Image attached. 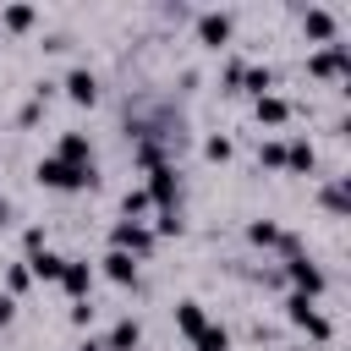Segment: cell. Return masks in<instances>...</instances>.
I'll return each mask as SVG.
<instances>
[{"instance_id": "22", "label": "cell", "mask_w": 351, "mask_h": 351, "mask_svg": "<svg viewBox=\"0 0 351 351\" xmlns=\"http://www.w3.org/2000/svg\"><path fill=\"white\" fill-rule=\"evenodd\" d=\"M148 208H154V203H148L143 186H126V192H121V219H143Z\"/></svg>"}, {"instance_id": "15", "label": "cell", "mask_w": 351, "mask_h": 351, "mask_svg": "<svg viewBox=\"0 0 351 351\" xmlns=\"http://www.w3.org/2000/svg\"><path fill=\"white\" fill-rule=\"evenodd\" d=\"M203 324H208L203 302H197V296H181V302H176V329H181L186 340H197V329H203Z\"/></svg>"}, {"instance_id": "5", "label": "cell", "mask_w": 351, "mask_h": 351, "mask_svg": "<svg viewBox=\"0 0 351 351\" xmlns=\"http://www.w3.org/2000/svg\"><path fill=\"white\" fill-rule=\"evenodd\" d=\"M285 318H291L302 335H313L318 346H324V340H335L329 318H324V313H318V302H313V296H302V291H291V296H285Z\"/></svg>"}, {"instance_id": "26", "label": "cell", "mask_w": 351, "mask_h": 351, "mask_svg": "<svg viewBox=\"0 0 351 351\" xmlns=\"http://www.w3.org/2000/svg\"><path fill=\"white\" fill-rule=\"evenodd\" d=\"M44 247H49V236H44V225H27V230H22V252L33 258V252H44Z\"/></svg>"}, {"instance_id": "30", "label": "cell", "mask_w": 351, "mask_h": 351, "mask_svg": "<svg viewBox=\"0 0 351 351\" xmlns=\"http://www.w3.org/2000/svg\"><path fill=\"white\" fill-rule=\"evenodd\" d=\"M16 219V208H11V197H0V225H11Z\"/></svg>"}, {"instance_id": "28", "label": "cell", "mask_w": 351, "mask_h": 351, "mask_svg": "<svg viewBox=\"0 0 351 351\" xmlns=\"http://www.w3.org/2000/svg\"><path fill=\"white\" fill-rule=\"evenodd\" d=\"M71 324L88 329V324H93V302H71Z\"/></svg>"}, {"instance_id": "20", "label": "cell", "mask_w": 351, "mask_h": 351, "mask_svg": "<svg viewBox=\"0 0 351 351\" xmlns=\"http://www.w3.org/2000/svg\"><path fill=\"white\" fill-rule=\"evenodd\" d=\"M230 154H236V143H230L225 132H208V137H203V159H208V165H225Z\"/></svg>"}, {"instance_id": "11", "label": "cell", "mask_w": 351, "mask_h": 351, "mask_svg": "<svg viewBox=\"0 0 351 351\" xmlns=\"http://www.w3.org/2000/svg\"><path fill=\"white\" fill-rule=\"evenodd\" d=\"M285 170L291 176H313L318 170V148H313V137H285Z\"/></svg>"}, {"instance_id": "27", "label": "cell", "mask_w": 351, "mask_h": 351, "mask_svg": "<svg viewBox=\"0 0 351 351\" xmlns=\"http://www.w3.org/2000/svg\"><path fill=\"white\" fill-rule=\"evenodd\" d=\"M38 115H44V104H38V99H27V104L16 110V126H38Z\"/></svg>"}, {"instance_id": "7", "label": "cell", "mask_w": 351, "mask_h": 351, "mask_svg": "<svg viewBox=\"0 0 351 351\" xmlns=\"http://www.w3.org/2000/svg\"><path fill=\"white\" fill-rule=\"evenodd\" d=\"M302 38H307V44H335V38H340V16H335L329 5H307V11H302Z\"/></svg>"}, {"instance_id": "25", "label": "cell", "mask_w": 351, "mask_h": 351, "mask_svg": "<svg viewBox=\"0 0 351 351\" xmlns=\"http://www.w3.org/2000/svg\"><path fill=\"white\" fill-rule=\"evenodd\" d=\"M324 208H329V214H346V176H329V186H324Z\"/></svg>"}, {"instance_id": "12", "label": "cell", "mask_w": 351, "mask_h": 351, "mask_svg": "<svg viewBox=\"0 0 351 351\" xmlns=\"http://www.w3.org/2000/svg\"><path fill=\"white\" fill-rule=\"evenodd\" d=\"M93 274H104L110 285H137V258H126V252H115V247H110V252L99 258V269H93Z\"/></svg>"}, {"instance_id": "24", "label": "cell", "mask_w": 351, "mask_h": 351, "mask_svg": "<svg viewBox=\"0 0 351 351\" xmlns=\"http://www.w3.org/2000/svg\"><path fill=\"white\" fill-rule=\"evenodd\" d=\"M27 285H33V274H27V263H5V296L16 302V296H22Z\"/></svg>"}, {"instance_id": "2", "label": "cell", "mask_w": 351, "mask_h": 351, "mask_svg": "<svg viewBox=\"0 0 351 351\" xmlns=\"http://www.w3.org/2000/svg\"><path fill=\"white\" fill-rule=\"evenodd\" d=\"M307 77H318V82H346V77H351V44H346V38L318 44V49L307 55Z\"/></svg>"}, {"instance_id": "31", "label": "cell", "mask_w": 351, "mask_h": 351, "mask_svg": "<svg viewBox=\"0 0 351 351\" xmlns=\"http://www.w3.org/2000/svg\"><path fill=\"white\" fill-rule=\"evenodd\" d=\"M77 351H104V340H93V335H88V340H77Z\"/></svg>"}, {"instance_id": "1", "label": "cell", "mask_w": 351, "mask_h": 351, "mask_svg": "<svg viewBox=\"0 0 351 351\" xmlns=\"http://www.w3.org/2000/svg\"><path fill=\"white\" fill-rule=\"evenodd\" d=\"M33 181L49 186V192H88V186H99V170H93V165H71V159L44 154V159L33 165Z\"/></svg>"}, {"instance_id": "29", "label": "cell", "mask_w": 351, "mask_h": 351, "mask_svg": "<svg viewBox=\"0 0 351 351\" xmlns=\"http://www.w3.org/2000/svg\"><path fill=\"white\" fill-rule=\"evenodd\" d=\"M11 318H16V302H11V296H5V291H0V329H5V324H11Z\"/></svg>"}, {"instance_id": "6", "label": "cell", "mask_w": 351, "mask_h": 351, "mask_svg": "<svg viewBox=\"0 0 351 351\" xmlns=\"http://www.w3.org/2000/svg\"><path fill=\"white\" fill-rule=\"evenodd\" d=\"M192 27H197V44L203 49H225L236 38V11H192Z\"/></svg>"}, {"instance_id": "14", "label": "cell", "mask_w": 351, "mask_h": 351, "mask_svg": "<svg viewBox=\"0 0 351 351\" xmlns=\"http://www.w3.org/2000/svg\"><path fill=\"white\" fill-rule=\"evenodd\" d=\"M55 159L93 165V143H88V132H60V143H55Z\"/></svg>"}, {"instance_id": "19", "label": "cell", "mask_w": 351, "mask_h": 351, "mask_svg": "<svg viewBox=\"0 0 351 351\" xmlns=\"http://www.w3.org/2000/svg\"><path fill=\"white\" fill-rule=\"evenodd\" d=\"M192 346H197V351H230V329H225V324H203Z\"/></svg>"}, {"instance_id": "8", "label": "cell", "mask_w": 351, "mask_h": 351, "mask_svg": "<svg viewBox=\"0 0 351 351\" xmlns=\"http://www.w3.org/2000/svg\"><path fill=\"white\" fill-rule=\"evenodd\" d=\"M71 302H88V291H93V263L88 258H66V269H60V280H55Z\"/></svg>"}, {"instance_id": "17", "label": "cell", "mask_w": 351, "mask_h": 351, "mask_svg": "<svg viewBox=\"0 0 351 351\" xmlns=\"http://www.w3.org/2000/svg\"><path fill=\"white\" fill-rule=\"evenodd\" d=\"M22 263H27V274H33V280H44V285H55V280H60V269H66V258H60V252H49V247H44V252H33V258H22Z\"/></svg>"}, {"instance_id": "13", "label": "cell", "mask_w": 351, "mask_h": 351, "mask_svg": "<svg viewBox=\"0 0 351 351\" xmlns=\"http://www.w3.org/2000/svg\"><path fill=\"white\" fill-rule=\"evenodd\" d=\"M143 346V324L137 318H115L110 335H104V351H137Z\"/></svg>"}, {"instance_id": "10", "label": "cell", "mask_w": 351, "mask_h": 351, "mask_svg": "<svg viewBox=\"0 0 351 351\" xmlns=\"http://www.w3.org/2000/svg\"><path fill=\"white\" fill-rule=\"evenodd\" d=\"M296 115V104L285 99V93H263V99H252V121L258 126H285Z\"/></svg>"}, {"instance_id": "4", "label": "cell", "mask_w": 351, "mask_h": 351, "mask_svg": "<svg viewBox=\"0 0 351 351\" xmlns=\"http://www.w3.org/2000/svg\"><path fill=\"white\" fill-rule=\"evenodd\" d=\"M154 241H159V236H154L143 219H115V225H110V247L126 252V258H137V263L154 258Z\"/></svg>"}, {"instance_id": "16", "label": "cell", "mask_w": 351, "mask_h": 351, "mask_svg": "<svg viewBox=\"0 0 351 351\" xmlns=\"http://www.w3.org/2000/svg\"><path fill=\"white\" fill-rule=\"evenodd\" d=\"M280 88V71L274 66H247V77H241V93L247 99H263V93H274Z\"/></svg>"}, {"instance_id": "3", "label": "cell", "mask_w": 351, "mask_h": 351, "mask_svg": "<svg viewBox=\"0 0 351 351\" xmlns=\"http://www.w3.org/2000/svg\"><path fill=\"white\" fill-rule=\"evenodd\" d=\"M280 280H285L291 291L313 296V302L329 291V274H324V269H318V258H307V252H291V258H285V269H280Z\"/></svg>"}, {"instance_id": "9", "label": "cell", "mask_w": 351, "mask_h": 351, "mask_svg": "<svg viewBox=\"0 0 351 351\" xmlns=\"http://www.w3.org/2000/svg\"><path fill=\"white\" fill-rule=\"evenodd\" d=\"M55 88H66V99H71V104H99V77H93L88 66H71Z\"/></svg>"}, {"instance_id": "21", "label": "cell", "mask_w": 351, "mask_h": 351, "mask_svg": "<svg viewBox=\"0 0 351 351\" xmlns=\"http://www.w3.org/2000/svg\"><path fill=\"white\" fill-rule=\"evenodd\" d=\"M258 165L263 170H285V137H263L258 143Z\"/></svg>"}, {"instance_id": "18", "label": "cell", "mask_w": 351, "mask_h": 351, "mask_svg": "<svg viewBox=\"0 0 351 351\" xmlns=\"http://www.w3.org/2000/svg\"><path fill=\"white\" fill-rule=\"evenodd\" d=\"M0 27L5 33H27V27H38V11L33 5H0Z\"/></svg>"}, {"instance_id": "23", "label": "cell", "mask_w": 351, "mask_h": 351, "mask_svg": "<svg viewBox=\"0 0 351 351\" xmlns=\"http://www.w3.org/2000/svg\"><path fill=\"white\" fill-rule=\"evenodd\" d=\"M241 77H247V60H241V55H230V60L219 66V82H225V93H241Z\"/></svg>"}]
</instances>
